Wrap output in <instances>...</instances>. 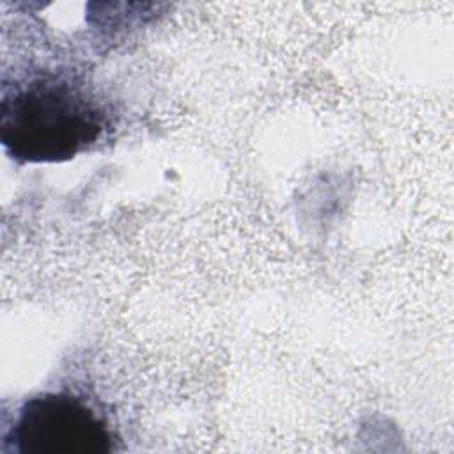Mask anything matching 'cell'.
<instances>
[{"instance_id": "6da1fadb", "label": "cell", "mask_w": 454, "mask_h": 454, "mask_svg": "<svg viewBox=\"0 0 454 454\" xmlns=\"http://www.w3.org/2000/svg\"><path fill=\"white\" fill-rule=\"evenodd\" d=\"M110 114L90 85L64 71L2 82L0 142L18 163H59L94 147Z\"/></svg>"}, {"instance_id": "7a4b0ae2", "label": "cell", "mask_w": 454, "mask_h": 454, "mask_svg": "<svg viewBox=\"0 0 454 454\" xmlns=\"http://www.w3.org/2000/svg\"><path fill=\"white\" fill-rule=\"evenodd\" d=\"M115 443L106 417L67 390L27 399L4 434L9 454H112Z\"/></svg>"}]
</instances>
